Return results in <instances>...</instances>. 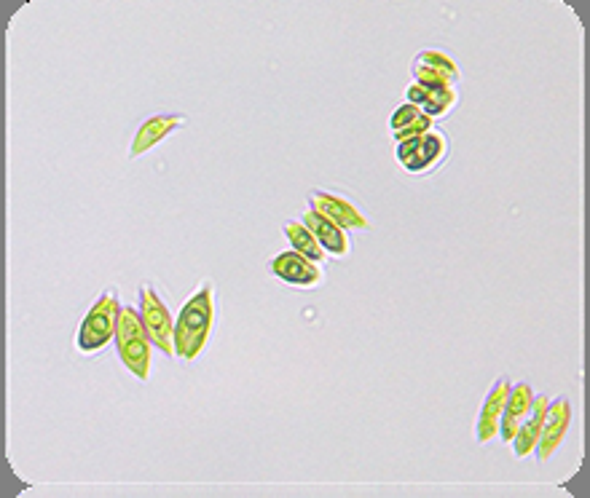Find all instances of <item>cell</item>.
I'll list each match as a JSON object with an SVG mask.
<instances>
[{
  "label": "cell",
  "mask_w": 590,
  "mask_h": 498,
  "mask_svg": "<svg viewBox=\"0 0 590 498\" xmlns=\"http://www.w3.org/2000/svg\"><path fill=\"white\" fill-rule=\"evenodd\" d=\"M186 124V116H175V113H161V116L148 118L135 134V142H132V158L143 156L151 148H156L167 134H172L175 129Z\"/></svg>",
  "instance_id": "obj_10"
},
{
  "label": "cell",
  "mask_w": 590,
  "mask_h": 498,
  "mask_svg": "<svg viewBox=\"0 0 590 498\" xmlns=\"http://www.w3.org/2000/svg\"><path fill=\"white\" fill-rule=\"evenodd\" d=\"M531 397H534V391H531L529 383H515V386H510L505 410H502V418H499V437L505 442L513 440L515 429H518V424L523 421V415L529 410Z\"/></svg>",
  "instance_id": "obj_13"
},
{
  "label": "cell",
  "mask_w": 590,
  "mask_h": 498,
  "mask_svg": "<svg viewBox=\"0 0 590 498\" xmlns=\"http://www.w3.org/2000/svg\"><path fill=\"white\" fill-rule=\"evenodd\" d=\"M413 78H416V86H422V89H430V92H443V89H451L454 81L448 78V75L438 73V70H432V67L422 65V62H416L413 65Z\"/></svg>",
  "instance_id": "obj_16"
},
{
  "label": "cell",
  "mask_w": 590,
  "mask_h": 498,
  "mask_svg": "<svg viewBox=\"0 0 590 498\" xmlns=\"http://www.w3.org/2000/svg\"><path fill=\"white\" fill-rule=\"evenodd\" d=\"M405 100L422 110L424 116L438 118L454 108L456 92H454V86H451V89H443V92H430V89H422V86L411 83V86H408V92H405Z\"/></svg>",
  "instance_id": "obj_14"
},
{
  "label": "cell",
  "mask_w": 590,
  "mask_h": 498,
  "mask_svg": "<svg viewBox=\"0 0 590 498\" xmlns=\"http://www.w3.org/2000/svg\"><path fill=\"white\" fill-rule=\"evenodd\" d=\"M507 394H510V378H499L494 389L486 394V402L478 415V440L481 442H491L499 434V418L505 410Z\"/></svg>",
  "instance_id": "obj_11"
},
{
  "label": "cell",
  "mask_w": 590,
  "mask_h": 498,
  "mask_svg": "<svg viewBox=\"0 0 590 498\" xmlns=\"http://www.w3.org/2000/svg\"><path fill=\"white\" fill-rule=\"evenodd\" d=\"M118 300L113 292H102L100 298L94 300V306L89 308V314L84 316V322L78 327V349L81 351H97L102 346H108L110 341H116V324H118Z\"/></svg>",
  "instance_id": "obj_3"
},
{
  "label": "cell",
  "mask_w": 590,
  "mask_h": 498,
  "mask_svg": "<svg viewBox=\"0 0 590 498\" xmlns=\"http://www.w3.org/2000/svg\"><path fill=\"white\" fill-rule=\"evenodd\" d=\"M424 113L416 105H411V102H405V105H400V108L392 113V121H389V126H392V134L400 132V129H405L408 124H413L416 118H422Z\"/></svg>",
  "instance_id": "obj_18"
},
{
  "label": "cell",
  "mask_w": 590,
  "mask_h": 498,
  "mask_svg": "<svg viewBox=\"0 0 590 498\" xmlns=\"http://www.w3.org/2000/svg\"><path fill=\"white\" fill-rule=\"evenodd\" d=\"M215 324V292L212 284L204 282L191 298L183 303L175 319V357L196 359L210 341Z\"/></svg>",
  "instance_id": "obj_1"
},
{
  "label": "cell",
  "mask_w": 590,
  "mask_h": 498,
  "mask_svg": "<svg viewBox=\"0 0 590 498\" xmlns=\"http://www.w3.org/2000/svg\"><path fill=\"white\" fill-rule=\"evenodd\" d=\"M151 343L153 341L145 332L143 319H140V311L132 306L121 308L116 324L118 357L140 381H145L151 375Z\"/></svg>",
  "instance_id": "obj_2"
},
{
  "label": "cell",
  "mask_w": 590,
  "mask_h": 498,
  "mask_svg": "<svg viewBox=\"0 0 590 498\" xmlns=\"http://www.w3.org/2000/svg\"><path fill=\"white\" fill-rule=\"evenodd\" d=\"M309 204H312V209H320L322 215H328L341 228H368V220L360 215V209L354 207L352 201L341 199V196L317 191L309 196Z\"/></svg>",
  "instance_id": "obj_12"
},
{
  "label": "cell",
  "mask_w": 590,
  "mask_h": 498,
  "mask_svg": "<svg viewBox=\"0 0 590 498\" xmlns=\"http://www.w3.org/2000/svg\"><path fill=\"white\" fill-rule=\"evenodd\" d=\"M416 62H422V65L432 67V70H438V73L448 75L451 81L456 83V78H459V67H456V62L451 57H448L446 51H438V49H424L419 57H416Z\"/></svg>",
  "instance_id": "obj_17"
},
{
  "label": "cell",
  "mask_w": 590,
  "mask_h": 498,
  "mask_svg": "<svg viewBox=\"0 0 590 498\" xmlns=\"http://www.w3.org/2000/svg\"><path fill=\"white\" fill-rule=\"evenodd\" d=\"M304 225L314 233V239L320 241V247L325 249V255H336V258L349 255V247H352V244H349L346 228L333 223L328 215H322L320 209H306Z\"/></svg>",
  "instance_id": "obj_8"
},
{
  "label": "cell",
  "mask_w": 590,
  "mask_h": 498,
  "mask_svg": "<svg viewBox=\"0 0 590 498\" xmlns=\"http://www.w3.org/2000/svg\"><path fill=\"white\" fill-rule=\"evenodd\" d=\"M140 319L145 324V332L156 346H159L167 357H175V322H172V314L169 308L161 303V298L156 292L143 284L140 287Z\"/></svg>",
  "instance_id": "obj_5"
},
{
  "label": "cell",
  "mask_w": 590,
  "mask_h": 498,
  "mask_svg": "<svg viewBox=\"0 0 590 498\" xmlns=\"http://www.w3.org/2000/svg\"><path fill=\"white\" fill-rule=\"evenodd\" d=\"M448 140L446 134L438 129H430L422 137H411V140H400L395 145V156L403 169L419 175V172H430L438 166V161L446 156Z\"/></svg>",
  "instance_id": "obj_4"
},
{
  "label": "cell",
  "mask_w": 590,
  "mask_h": 498,
  "mask_svg": "<svg viewBox=\"0 0 590 498\" xmlns=\"http://www.w3.org/2000/svg\"><path fill=\"white\" fill-rule=\"evenodd\" d=\"M569 424H572V405L566 397H556L548 402V410H545V418H542L540 440H537V458L540 464H545L553 453L558 450L564 434L569 432Z\"/></svg>",
  "instance_id": "obj_6"
},
{
  "label": "cell",
  "mask_w": 590,
  "mask_h": 498,
  "mask_svg": "<svg viewBox=\"0 0 590 498\" xmlns=\"http://www.w3.org/2000/svg\"><path fill=\"white\" fill-rule=\"evenodd\" d=\"M550 397H531V405L523 415V421L518 424L513 434V450L515 456L523 458L529 456L531 450L537 448V440H540V429H542V418H545V410H548Z\"/></svg>",
  "instance_id": "obj_9"
},
{
  "label": "cell",
  "mask_w": 590,
  "mask_h": 498,
  "mask_svg": "<svg viewBox=\"0 0 590 498\" xmlns=\"http://www.w3.org/2000/svg\"><path fill=\"white\" fill-rule=\"evenodd\" d=\"M285 236L290 239L295 252H301L304 258L314 260V263H320L325 258V249L320 247V241L314 239V233L304 223H295V220L285 223Z\"/></svg>",
  "instance_id": "obj_15"
},
{
  "label": "cell",
  "mask_w": 590,
  "mask_h": 498,
  "mask_svg": "<svg viewBox=\"0 0 590 498\" xmlns=\"http://www.w3.org/2000/svg\"><path fill=\"white\" fill-rule=\"evenodd\" d=\"M430 129H435V121H432L430 116H422L416 118L413 124H408L405 129H400V132H395V140H411V137H422V134H427Z\"/></svg>",
  "instance_id": "obj_19"
},
{
  "label": "cell",
  "mask_w": 590,
  "mask_h": 498,
  "mask_svg": "<svg viewBox=\"0 0 590 498\" xmlns=\"http://www.w3.org/2000/svg\"><path fill=\"white\" fill-rule=\"evenodd\" d=\"M269 271L277 279L287 284H295V287H312V284L322 282V271L320 263H314V260L304 258L301 252H295V249H287L282 255L271 260Z\"/></svg>",
  "instance_id": "obj_7"
}]
</instances>
